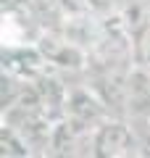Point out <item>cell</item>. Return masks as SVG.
<instances>
[{"label":"cell","instance_id":"7a4b0ae2","mask_svg":"<svg viewBox=\"0 0 150 158\" xmlns=\"http://www.w3.org/2000/svg\"><path fill=\"white\" fill-rule=\"evenodd\" d=\"M0 148H3V156H29V145L27 140H24L21 135H19L13 127H3V132H0Z\"/></svg>","mask_w":150,"mask_h":158},{"label":"cell","instance_id":"6da1fadb","mask_svg":"<svg viewBox=\"0 0 150 158\" xmlns=\"http://www.w3.org/2000/svg\"><path fill=\"white\" fill-rule=\"evenodd\" d=\"M137 137H134L132 127L121 124V121H106L100 124L98 132L92 137V153L100 158H127V156H137Z\"/></svg>","mask_w":150,"mask_h":158},{"label":"cell","instance_id":"3957f363","mask_svg":"<svg viewBox=\"0 0 150 158\" xmlns=\"http://www.w3.org/2000/svg\"><path fill=\"white\" fill-rule=\"evenodd\" d=\"M140 42H142V45H140V58H142V66L150 69V27L145 29V34L140 37Z\"/></svg>","mask_w":150,"mask_h":158}]
</instances>
